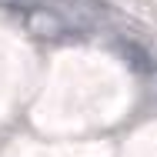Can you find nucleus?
Listing matches in <instances>:
<instances>
[{"mask_svg": "<svg viewBox=\"0 0 157 157\" xmlns=\"http://www.w3.org/2000/svg\"><path fill=\"white\" fill-rule=\"evenodd\" d=\"M121 54H124V60L137 70V74H151L154 70V63L147 57V50L140 47V44H121Z\"/></svg>", "mask_w": 157, "mask_h": 157, "instance_id": "nucleus-1", "label": "nucleus"}]
</instances>
